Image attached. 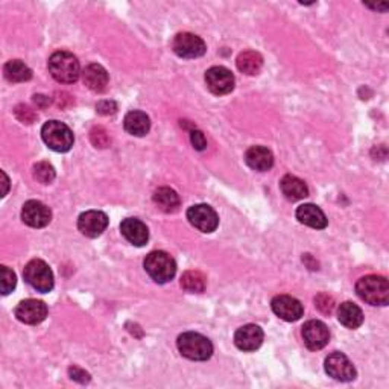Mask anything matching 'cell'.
I'll return each instance as SVG.
<instances>
[{"label":"cell","mask_w":389,"mask_h":389,"mask_svg":"<svg viewBox=\"0 0 389 389\" xmlns=\"http://www.w3.org/2000/svg\"><path fill=\"white\" fill-rule=\"evenodd\" d=\"M49 72L61 84H73L81 75L79 61L71 52H55L47 62Z\"/></svg>","instance_id":"cell-1"},{"label":"cell","mask_w":389,"mask_h":389,"mask_svg":"<svg viewBox=\"0 0 389 389\" xmlns=\"http://www.w3.org/2000/svg\"><path fill=\"white\" fill-rule=\"evenodd\" d=\"M356 294L371 305H386L389 301V283L381 275H366L357 280Z\"/></svg>","instance_id":"cell-2"},{"label":"cell","mask_w":389,"mask_h":389,"mask_svg":"<svg viewBox=\"0 0 389 389\" xmlns=\"http://www.w3.org/2000/svg\"><path fill=\"white\" fill-rule=\"evenodd\" d=\"M145 271L152 280L160 284L171 281L177 273V263L173 257L164 251H152L145 259Z\"/></svg>","instance_id":"cell-3"},{"label":"cell","mask_w":389,"mask_h":389,"mask_svg":"<svg viewBox=\"0 0 389 389\" xmlns=\"http://www.w3.org/2000/svg\"><path fill=\"white\" fill-rule=\"evenodd\" d=\"M178 350L184 357L190 360H207L212 357L213 345L205 336L199 333L187 331L178 336Z\"/></svg>","instance_id":"cell-4"},{"label":"cell","mask_w":389,"mask_h":389,"mask_svg":"<svg viewBox=\"0 0 389 389\" xmlns=\"http://www.w3.org/2000/svg\"><path fill=\"white\" fill-rule=\"evenodd\" d=\"M43 142L55 152H67L73 146V133L66 123L49 121L41 128Z\"/></svg>","instance_id":"cell-5"},{"label":"cell","mask_w":389,"mask_h":389,"mask_svg":"<svg viewBox=\"0 0 389 389\" xmlns=\"http://www.w3.org/2000/svg\"><path fill=\"white\" fill-rule=\"evenodd\" d=\"M23 277L26 283L38 292H51L53 289V273L46 262L40 259L31 260L25 266Z\"/></svg>","instance_id":"cell-6"},{"label":"cell","mask_w":389,"mask_h":389,"mask_svg":"<svg viewBox=\"0 0 389 389\" xmlns=\"http://www.w3.org/2000/svg\"><path fill=\"white\" fill-rule=\"evenodd\" d=\"M172 49L181 58H199L205 53L204 40L190 32H179L172 41Z\"/></svg>","instance_id":"cell-7"},{"label":"cell","mask_w":389,"mask_h":389,"mask_svg":"<svg viewBox=\"0 0 389 389\" xmlns=\"http://www.w3.org/2000/svg\"><path fill=\"white\" fill-rule=\"evenodd\" d=\"M187 219L197 230L203 233H213L219 225V218L216 212L207 204L192 205L187 210Z\"/></svg>","instance_id":"cell-8"},{"label":"cell","mask_w":389,"mask_h":389,"mask_svg":"<svg viewBox=\"0 0 389 389\" xmlns=\"http://www.w3.org/2000/svg\"><path fill=\"white\" fill-rule=\"evenodd\" d=\"M205 84L213 95H228L234 88V76L228 68L214 66L205 72Z\"/></svg>","instance_id":"cell-9"},{"label":"cell","mask_w":389,"mask_h":389,"mask_svg":"<svg viewBox=\"0 0 389 389\" xmlns=\"http://www.w3.org/2000/svg\"><path fill=\"white\" fill-rule=\"evenodd\" d=\"M325 373L339 381H351L356 379V368L342 353H333L325 359Z\"/></svg>","instance_id":"cell-10"},{"label":"cell","mask_w":389,"mask_h":389,"mask_svg":"<svg viewBox=\"0 0 389 389\" xmlns=\"http://www.w3.org/2000/svg\"><path fill=\"white\" fill-rule=\"evenodd\" d=\"M303 340L305 347L312 351H318L324 349L330 340V331L327 325L321 321H309L303 325Z\"/></svg>","instance_id":"cell-11"},{"label":"cell","mask_w":389,"mask_h":389,"mask_svg":"<svg viewBox=\"0 0 389 389\" xmlns=\"http://www.w3.org/2000/svg\"><path fill=\"white\" fill-rule=\"evenodd\" d=\"M22 219L26 225L32 228H43L52 219V212L46 204L40 201H27L22 208Z\"/></svg>","instance_id":"cell-12"},{"label":"cell","mask_w":389,"mask_h":389,"mask_svg":"<svg viewBox=\"0 0 389 389\" xmlns=\"http://www.w3.org/2000/svg\"><path fill=\"white\" fill-rule=\"evenodd\" d=\"M274 314L284 321H298L304 314L303 304L290 295H277L271 303Z\"/></svg>","instance_id":"cell-13"},{"label":"cell","mask_w":389,"mask_h":389,"mask_svg":"<svg viewBox=\"0 0 389 389\" xmlns=\"http://www.w3.org/2000/svg\"><path fill=\"white\" fill-rule=\"evenodd\" d=\"M108 227V216L99 210H88L78 218V230L87 238H97Z\"/></svg>","instance_id":"cell-14"},{"label":"cell","mask_w":389,"mask_h":389,"mask_svg":"<svg viewBox=\"0 0 389 389\" xmlns=\"http://www.w3.org/2000/svg\"><path fill=\"white\" fill-rule=\"evenodd\" d=\"M16 316L18 321H22L25 324L36 325L40 324L41 321H45L47 316V305L40 301V300H25L22 303H18L16 308Z\"/></svg>","instance_id":"cell-15"},{"label":"cell","mask_w":389,"mask_h":389,"mask_svg":"<svg viewBox=\"0 0 389 389\" xmlns=\"http://www.w3.org/2000/svg\"><path fill=\"white\" fill-rule=\"evenodd\" d=\"M263 342V330L255 324H247L234 335V344L242 351H255Z\"/></svg>","instance_id":"cell-16"},{"label":"cell","mask_w":389,"mask_h":389,"mask_svg":"<svg viewBox=\"0 0 389 389\" xmlns=\"http://www.w3.org/2000/svg\"><path fill=\"white\" fill-rule=\"evenodd\" d=\"M121 231L125 239L136 247H143L149 239V231L140 219L136 218H127L122 221Z\"/></svg>","instance_id":"cell-17"},{"label":"cell","mask_w":389,"mask_h":389,"mask_svg":"<svg viewBox=\"0 0 389 389\" xmlns=\"http://www.w3.org/2000/svg\"><path fill=\"white\" fill-rule=\"evenodd\" d=\"M245 163L253 171L266 172L274 166V155L265 146H253L245 152Z\"/></svg>","instance_id":"cell-18"},{"label":"cell","mask_w":389,"mask_h":389,"mask_svg":"<svg viewBox=\"0 0 389 389\" xmlns=\"http://www.w3.org/2000/svg\"><path fill=\"white\" fill-rule=\"evenodd\" d=\"M297 219L300 221L301 224L310 228H316V230H323V228L327 227V218H325L324 212L314 204H303L298 207Z\"/></svg>","instance_id":"cell-19"},{"label":"cell","mask_w":389,"mask_h":389,"mask_svg":"<svg viewBox=\"0 0 389 389\" xmlns=\"http://www.w3.org/2000/svg\"><path fill=\"white\" fill-rule=\"evenodd\" d=\"M84 84L96 93L105 92L108 86V73L101 64H88L82 72Z\"/></svg>","instance_id":"cell-20"},{"label":"cell","mask_w":389,"mask_h":389,"mask_svg":"<svg viewBox=\"0 0 389 389\" xmlns=\"http://www.w3.org/2000/svg\"><path fill=\"white\" fill-rule=\"evenodd\" d=\"M123 127L131 136L143 137L149 133L151 122L143 111H129L123 119Z\"/></svg>","instance_id":"cell-21"},{"label":"cell","mask_w":389,"mask_h":389,"mask_svg":"<svg viewBox=\"0 0 389 389\" xmlns=\"http://www.w3.org/2000/svg\"><path fill=\"white\" fill-rule=\"evenodd\" d=\"M338 319L339 323L345 325L347 329H357L364 323V314L359 305L351 301H345L339 305L338 309Z\"/></svg>","instance_id":"cell-22"},{"label":"cell","mask_w":389,"mask_h":389,"mask_svg":"<svg viewBox=\"0 0 389 389\" xmlns=\"http://www.w3.org/2000/svg\"><path fill=\"white\" fill-rule=\"evenodd\" d=\"M280 189L284 197L289 201H300L305 197H309V189L303 179L297 178L294 175H286L281 178Z\"/></svg>","instance_id":"cell-23"},{"label":"cell","mask_w":389,"mask_h":389,"mask_svg":"<svg viewBox=\"0 0 389 389\" xmlns=\"http://www.w3.org/2000/svg\"><path fill=\"white\" fill-rule=\"evenodd\" d=\"M154 203L164 213H175L181 201H179L178 193L171 187H160L154 193Z\"/></svg>","instance_id":"cell-24"},{"label":"cell","mask_w":389,"mask_h":389,"mask_svg":"<svg viewBox=\"0 0 389 389\" xmlns=\"http://www.w3.org/2000/svg\"><path fill=\"white\" fill-rule=\"evenodd\" d=\"M5 78L10 82H26L32 78V71L23 61L12 60L8 61L3 67Z\"/></svg>","instance_id":"cell-25"},{"label":"cell","mask_w":389,"mask_h":389,"mask_svg":"<svg viewBox=\"0 0 389 389\" xmlns=\"http://www.w3.org/2000/svg\"><path fill=\"white\" fill-rule=\"evenodd\" d=\"M263 67V58L259 52L247 51L242 52L238 57V68L245 75H257Z\"/></svg>","instance_id":"cell-26"},{"label":"cell","mask_w":389,"mask_h":389,"mask_svg":"<svg viewBox=\"0 0 389 389\" xmlns=\"http://www.w3.org/2000/svg\"><path fill=\"white\" fill-rule=\"evenodd\" d=\"M181 286L184 290L192 294H201L207 286V279L199 271H187L181 277Z\"/></svg>","instance_id":"cell-27"},{"label":"cell","mask_w":389,"mask_h":389,"mask_svg":"<svg viewBox=\"0 0 389 389\" xmlns=\"http://www.w3.org/2000/svg\"><path fill=\"white\" fill-rule=\"evenodd\" d=\"M34 177H36L37 181L41 184H49L53 181L55 178V169L51 163L47 162H40L34 166Z\"/></svg>","instance_id":"cell-28"},{"label":"cell","mask_w":389,"mask_h":389,"mask_svg":"<svg viewBox=\"0 0 389 389\" xmlns=\"http://www.w3.org/2000/svg\"><path fill=\"white\" fill-rule=\"evenodd\" d=\"M0 273H2V294L8 295V294H11L14 288H16V284H17L16 274H14L8 266L0 268Z\"/></svg>","instance_id":"cell-29"},{"label":"cell","mask_w":389,"mask_h":389,"mask_svg":"<svg viewBox=\"0 0 389 389\" xmlns=\"http://www.w3.org/2000/svg\"><path fill=\"white\" fill-rule=\"evenodd\" d=\"M90 138H92V143L96 148H107L110 145V137L107 134V131L102 127H95L90 133Z\"/></svg>","instance_id":"cell-30"},{"label":"cell","mask_w":389,"mask_h":389,"mask_svg":"<svg viewBox=\"0 0 389 389\" xmlns=\"http://www.w3.org/2000/svg\"><path fill=\"white\" fill-rule=\"evenodd\" d=\"M315 305L325 315H330L335 309V300L327 294H321L315 298Z\"/></svg>","instance_id":"cell-31"},{"label":"cell","mask_w":389,"mask_h":389,"mask_svg":"<svg viewBox=\"0 0 389 389\" xmlns=\"http://www.w3.org/2000/svg\"><path fill=\"white\" fill-rule=\"evenodd\" d=\"M16 116H17V119L23 123H32L34 119H36V113H34V111L26 105H18L16 108Z\"/></svg>","instance_id":"cell-32"},{"label":"cell","mask_w":389,"mask_h":389,"mask_svg":"<svg viewBox=\"0 0 389 389\" xmlns=\"http://www.w3.org/2000/svg\"><path fill=\"white\" fill-rule=\"evenodd\" d=\"M190 142L193 145V148L197 151H204L207 148V140L204 134L201 133L198 129H193L190 131Z\"/></svg>","instance_id":"cell-33"},{"label":"cell","mask_w":389,"mask_h":389,"mask_svg":"<svg viewBox=\"0 0 389 389\" xmlns=\"http://www.w3.org/2000/svg\"><path fill=\"white\" fill-rule=\"evenodd\" d=\"M68 374H71V377L76 381H79V384H87L90 381V374L86 373L84 370H81L78 366H72L71 370H68Z\"/></svg>","instance_id":"cell-34"},{"label":"cell","mask_w":389,"mask_h":389,"mask_svg":"<svg viewBox=\"0 0 389 389\" xmlns=\"http://www.w3.org/2000/svg\"><path fill=\"white\" fill-rule=\"evenodd\" d=\"M96 110H97V113L107 116V114L116 113L117 105H116V103H114L113 101H101V102L96 105Z\"/></svg>","instance_id":"cell-35"},{"label":"cell","mask_w":389,"mask_h":389,"mask_svg":"<svg viewBox=\"0 0 389 389\" xmlns=\"http://www.w3.org/2000/svg\"><path fill=\"white\" fill-rule=\"evenodd\" d=\"M34 101H36V103L40 102V107H46L47 103H49V97L41 96V95H36V96H34Z\"/></svg>","instance_id":"cell-36"},{"label":"cell","mask_w":389,"mask_h":389,"mask_svg":"<svg viewBox=\"0 0 389 389\" xmlns=\"http://www.w3.org/2000/svg\"><path fill=\"white\" fill-rule=\"evenodd\" d=\"M2 178H3V193H2V197H5L6 193H8V187H10V179H8V177H6V173L5 172H2Z\"/></svg>","instance_id":"cell-37"}]
</instances>
